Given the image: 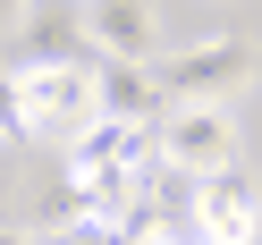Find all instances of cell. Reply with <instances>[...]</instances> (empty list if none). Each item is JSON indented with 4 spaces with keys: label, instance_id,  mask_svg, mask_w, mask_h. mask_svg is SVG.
Masks as SVG:
<instances>
[{
    "label": "cell",
    "instance_id": "2",
    "mask_svg": "<svg viewBox=\"0 0 262 245\" xmlns=\"http://www.w3.org/2000/svg\"><path fill=\"white\" fill-rule=\"evenodd\" d=\"M17 93H26L34 136H59V144H76L102 119L93 110V68H17Z\"/></svg>",
    "mask_w": 262,
    "mask_h": 245
},
{
    "label": "cell",
    "instance_id": "6",
    "mask_svg": "<svg viewBox=\"0 0 262 245\" xmlns=\"http://www.w3.org/2000/svg\"><path fill=\"white\" fill-rule=\"evenodd\" d=\"M203 245H262V186L245 169L203 177Z\"/></svg>",
    "mask_w": 262,
    "mask_h": 245
},
{
    "label": "cell",
    "instance_id": "3",
    "mask_svg": "<svg viewBox=\"0 0 262 245\" xmlns=\"http://www.w3.org/2000/svg\"><path fill=\"white\" fill-rule=\"evenodd\" d=\"M17 68H93L85 0H34L17 17Z\"/></svg>",
    "mask_w": 262,
    "mask_h": 245
},
{
    "label": "cell",
    "instance_id": "11",
    "mask_svg": "<svg viewBox=\"0 0 262 245\" xmlns=\"http://www.w3.org/2000/svg\"><path fill=\"white\" fill-rule=\"evenodd\" d=\"M26 9H34V0H0V17H26Z\"/></svg>",
    "mask_w": 262,
    "mask_h": 245
},
{
    "label": "cell",
    "instance_id": "8",
    "mask_svg": "<svg viewBox=\"0 0 262 245\" xmlns=\"http://www.w3.org/2000/svg\"><path fill=\"white\" fill-rule=\"evenodd\" d=\"M0 144H34V119H26V93H17V68H0Z\"/></svg>",
    "mask_w": 262,
    "mask_h": 245
},
{
    "label": "cell",
    "instance_id": "7",
    "mask_svg": "<svg viewBox=\"0 0 262 245\" xmlns=\"http://www.w3.org/2000/svg\"><path fill=\"white\" fill-rule=\"evenodd\" d=\"M93 110L119 127H161L169 102H161V76L152 68H127V59H93Z\"/></svg>",
    "mask_w": 262,
    "mask_h": 245
},
{
    "label": "cell",
    "instance_id": "9",
    "mask_svg": "<svg viewBox=\"0 0 262 245\" xmlns=\"http://www.w3.org/2000/svg\"><path fill=\"white\" fill-rule=\"evenodd\" d=\"M42 245H110L102 220H68V228H42Z\"/></svg>",
    "mask_w": 262,
    "mask_h": 245
},
{
    "label": "cell",
    "instance_id": "10",
    "mask_svg": "<svg viewBox=\"0 0 262 245\" xmlns=\"http://www.w3.org/2000/svg\"><path fill=\"white\" fill-rule=\"evenodd\" d=\"M0 245H42V237H26V228H0Z\"/></svg>",
    "mask_w": 262,
    "mask_h": 245
},
{
    "label": "cell",
    "instance_id": "1",
    "mask_svg": "<svg viewBox=\"0 0 262 245\" xmlns=\"http://www.w3.org/2000/svg\"><path fill=\"white\" fill-rule=\"evenodd\" d=\"M161 102L169 110H228V93L254 85V51L237 34H211V42H186V51L161 59Z\"/></svg>",
    "mask_w": 262,
    "mask_h": 245
},
{
    "label": "cell",
    "instance_id": "5",
    "mask_svg": "<svg viewBox=\"0 0 262 245\" xmlns=\"http://www.w3.org/2000/svg\"><path fill=\"white\" fill-rule=\"evenodd\" d=\"M161 161L211 177V169H237V119L228 110H169L161 119Z\"/></svg>",
    "mask_w": 262,
    "mask_h": 245
},
{
    "label": "cell",
    "instance_id": "4",
    "mask_svg": "<svg viewBox=\"0 0 262 245\" xmlns=\"http://www.w3.org/2000/svg\"><path fill=\"white\" fill-rule=\"evenodd\" d=\"M85 34H93V59L161 68V26H152V0H85Z\"/></svg>",
    "mask_w": 262,
    "mask_h": 245
}]
</instances>
